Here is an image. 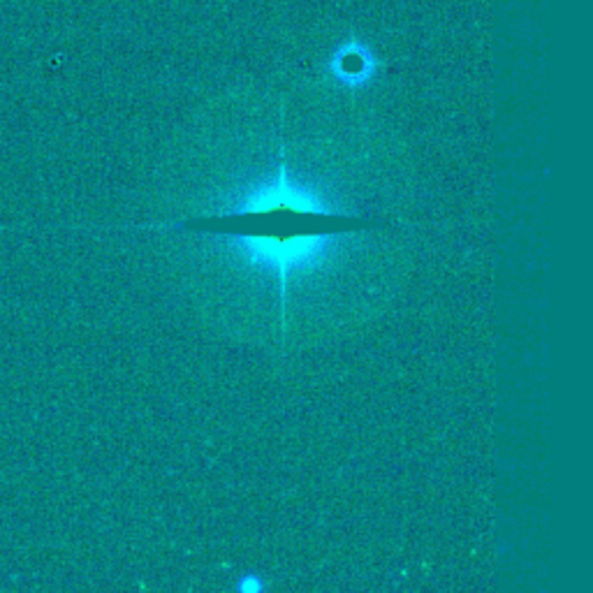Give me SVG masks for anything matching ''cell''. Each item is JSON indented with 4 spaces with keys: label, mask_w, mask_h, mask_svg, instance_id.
<instances>
[{
    "label": "cell",
    "mask_w": 593,
    "mask_h": 593,
    "mask_svg": "<svg viewBox=\"0 0 593 593\" xmlns=\"http://www.w3.org/2000/svg\"><path fill=\"white\" fill-rule=\"evenodd\" d=\"M353 223L357 221L336 211L320 193L293 182L281 160L276 176L246 190L232 207L184 227L225 237L248 262L274 272L285 304L291 276L325 258Z\"/></svg>",
    "instance_id": "cell-1"
},
{
    "label": "cell",
    "mask_w": 593,
    "mask_h": 593,
    "mask_svg": "<svg viewBox=\"0 0 593 593\" xmlns=\"http://www.w3.org/2000/svg\"><path fill=\"white\" fill-rule=\"evenodd\" d=\"M369 72H371V63L367 57H362V53H344L336 65V77L348 84L365 82L369 77Z\"/></svg>",
    "instance_id": "cell-2"
}]
</instances>
